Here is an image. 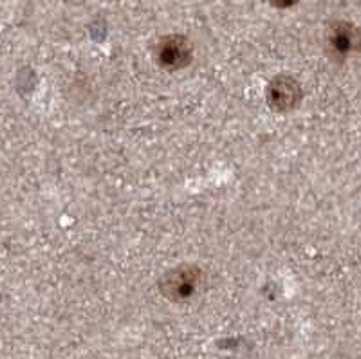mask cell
<instances>
[{
    "mask_svg": "<svg viewBox=\"0 0 361 359\" xmlns=\"http://www.w3.org/2000/svg\"><path fill=\"white\" fill-rule=\"evenodd\" d=\"M201 269L195 267V265H179V267L170 269L161 278V293L169 300H173V302H183V300H188L195 293V289L201 284Z\"/></svg>",
    "mask_w": 361,
    "mask_h": 359,
    "instance_id": "6da1fadb",
    "label": "cell"
},
{
    "mask_svg": "<svg viewBox=\"0 0 361 359\" xmlns=\"http://www.w3.org/2000/svg\"><path fill=\"white\" fill-rule=\"evenodd\" d=\"M269 2L271 6H275V8L279 9H288V8H293L298 0H269Z\"/></svg>",
    "mask_w": 361,
    "mask_h": 359,
    "instance_id": "5b68a950",
    "label": "cell"
},
{
    "mask_svg": "<svg viewBox=\"0 0 361 359\" xmlns=\"http://www.w3.org/2000/svg\"><path fill=\"white\" fill-rule=\"evenodd\" d=\"M302 87L295 78L280 74L267 87V105L276 112H291L302 102Z\"/></svg>",
    "mask_w": 361,
    "mask_h": 359,
    "instance_id": "3957f363",
    "label": "cell"
},
{
    "mask_svg": "<svg viewBox=\"0 0 361 359\" xmlns=\"http://www.w3.org/2000/svg\"><path fill=\"white\" fill-rule=\"evenodd\" d=\"M327 47L334 58H349L361 49V33L353 24L336 22L327 35Z\"/></svg>",
    "mask_w": 361,
    "mask_h": 359,
    "instance_id": "277c9868",
    "label": "cell"
},
{
    "mask_svg": "<svg viewBox=\"0 0 361 359\" xmlns=\"http://www.w3.org/2000/svg\"><path fill=\"white\" fill-rule=\"evenodd\" d=\"M193 58V45L183 35H170L161 38L156 47V60L163 69L179 71L190 66Z\"/></svg>",
    "mask_w": 361,
    "mask_h": 359,
    "instance_id": "7a4b0ae2",
    "label": "cell"
}]
</instances>
